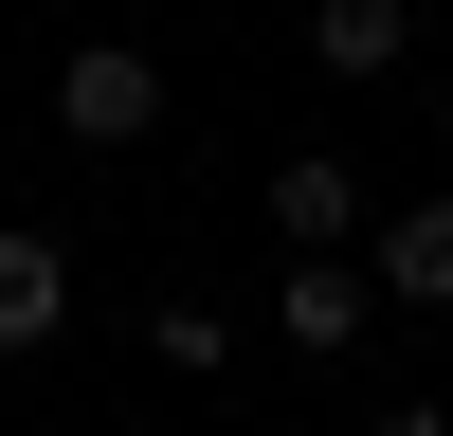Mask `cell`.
I'll use <instances>...</instances> for the list:
<instances>
[{"mask_svg":"<svg viewBox=\"0 0 453 436\" xmlns=\"http://www.w3.org/2000/svg\"><path fill=\"white\" fill-rule=\"evenodd\" d=\"M381 291L399 309H453V200H399L381 218Z\"/></svg>","mask_w":453,"mask_h":436,"instance_id":"5b68a950","label":"cell"},{"mask_svg":"<svg viewBox=\"0 0 453 436\" xmlns=\"http://www.w3.org/2000/svg\"><path fill=\"white\" fill-rule=\"evenodd\" d=\"M309 55L363 91V73H399V55H418V0H309Z\"/></svg>","mask_w":453,"mask_h":436,"instance_id":"277c9868","label":"cell"},{"mask_svg":"<svg viewBox=\"0 0 453 436\" xmlns=\"http://www.w3.org/2000/svg\"><path fill=\"white\" fill-rule=\"evenodd\" d=\"M363 309H381V273H345V254H290V291H273V346H363Z\"/></svg>","mask_w":453,"mask_h":436,"instance_id":"3957f363","label":"cell"},{"mask_svg":"<svg viewBox=\"0 0 453 436\" xmlns=\"http://www.w3.org/2000/svg\"><path fill=\"white\" fill-rule=\"evenodd\" d=\"M55 128L73 145H145L164 128V55H145V36H73L55 55Z\"/></svg>","mask_w":453,"mask_h":436,"instance_id":"6da1fadb","label":"cell"},{"mask_svg":"<svg viewBox=\"0 0 453 436\" xmlns=\"http://www.w3.org/2000/svg\"><path fill=\"white\" fill-rule=\"evenodd\" d=\"M435 128H453V91H435Z\"/></svg>","mask_w":453,"mask_h":436,"instance_id":"ba28073f","label":"cell"},{"mask_svg":"<svg viewBox=\"0 0 453 436\" xmlns=\"http://www.w3.org/2000/svg\"><path fill=\"white\" fill-rule=\"evenodd\" d=\"M55 327H73V254L36 237V218H0V363H36Z\"/></svg>","mask_w":453,"mask_h":436,"instance_id":"7a4b0ae2","label":"cell"},{"mask_svg":"<svg viewBox=\"0 0 453 436\" xmlns=\"http://www.w3.org/2000/svg\"><path fill=\"white\" fill-rule=\"evenodd\" d=\"M273 218H290V254H345V218H363V182H345V164L309 145V164H273Z\"/></svg>","mask_w":453,"mask_h":436,"instance_id":"8992f818","label":"cell"},{"mask_svg":"<svg viewBox=\"0 0 453 436\" xmlns=\"http://www.w3.org/2000/svg\"><path fill=\"white\" fill-rule=\"evenodd\" d=\"M363 436H453V418H435V400H381V418H363Z\"/></svg>","mask_w":453,"mask_h":436,"instance_id":"52a82bcc","label":"cell"}]
</instances>
